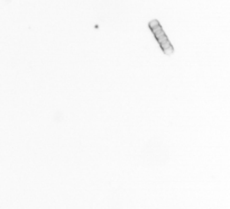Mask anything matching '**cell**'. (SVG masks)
I'll list each match as a JSON object with an SVG mask.
<instances>
[{
    "label": "cell",
    "mask_w": 230,
    "mask_h": 209,
    "mask_svg": "<svg viewBox=\"0 0 230 209\" xmlns=\"http://www.w3.org/2000/svg\"><path fill=\"white\" fill-rule=\"evenodd\" d=\"M148 26H149V28H150V29H154L155 27L159 26L158 20H157V19H153V20H150V21H149V24H148Z\"/></svg>",
    "instance_id": "cell-1"
},
{
    "label": "cell",
    "mask_w": 230,
    "mask_h": 209,
    "mask_svg": "<svg viewBox=\"0 0 230 209\" xmlns=\"http://www.w3.org/2000/svg\"><path fill=\"white\" fill-rule=\"evenodd\" d=\"M152 30H153V33H154V35H157V34L162 33V32H163V28L161 27V25H159V26L155 27V28H154V29H152Z\"/></svg>",
    "instance_id": "cell-2"
},
{
    "label": "cell",
    "mask_w": 230,
    "mask_h": 209,
    "mask_svg": "<svg viewBox=\"0 0 230 209\" xmlns=\"http://www.w3.org/2000/svg\"><path fill=\"white\" fill-rule=\"evenodd\" d=\"M166 41H169V39H167V36H166V35H163L162 37L157 38V42L159 43V45H161V44H163L164 42H166Z\"/></svg>",
    "instance_id": "cell-3"
},
{
    "label": "cell",
    "mask_w": 230,
    "mask_h": 209,
    "mask_svg": "<svg viewBox=\"0 0 230 209\" xmlns=\"http://www.w3.org/2000/svg\"><path fill=\"white\" fill-rule=\"evenodd\" d=\"M169 46H171V43H169V41H166V42H164L163 44H161V47L163 49V51H164V49H166L167 47H169Z\"/></svg>",
    "instance_id": "cell-4"
},
{
    "label": "cell",
    "mask_w": 230,
    "mask_h": 209,
    "mask_svg": "<svg viewBox=\"0 0 230 209\" xmlns=\"http://www.w3.org/2000/svg\"><path fill=\"white\" fill-rule=\"evenodd\" d=\"M173 51H174V49H173V46L171 45L169 47H167L166 49H164V53H165V54H167V55H171V54L173 53Z\"/></svg>",
    "instance_id": "cell-5"
}]
</instances>
